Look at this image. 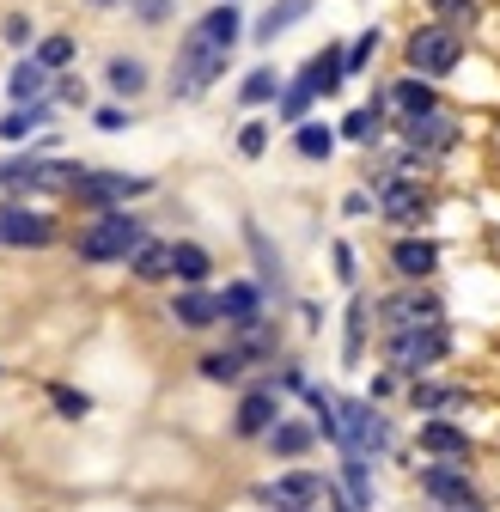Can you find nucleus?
I'll use <instances>...</instances> for the list:
<instances>
[{
    "mask_svg": "<svg viewBox=\"0 0 500 512\" xmlns=\"http://www.w3.org/2000/svg\"><path fill=\"white\" fill-rule=\"evenodd\" d=\"M43 92H49V68H43L37 55H31V61H19L13 80H7V98H13V104H37Z\"/></svg>",
    "mask_w": 500,
    "mask_h": 512,
    "instance_id": "obj_19",
    "label": "nucleus"
},
{
    "mask_svg": "<svg viewBox=\"0 0 500 512\" xmlns=\"http://www.w3.org/2000/svg\"><path fill=\"white\" fill-rule=\"evenodd\" d=\"M147 189H153V177H129V171H80L74 196H80L86 208H110V202H135V196H147Z\"/></svg>",
    "mask_w": 500,
    "mask_h": 512,
    "instance_id": "obj_6",
    "label": "nucleus"
},
{
    "mask_svg": "<svg viewBox=\"0 0 500 512\" xmlns=\"http://www.w3.org/2000/svg\"><path fill=\"white\" fill-rule=\"evenodd\" d=\"M311 98H318V92H311V80L299 74L293 86H281V98H275V104H281V116H287V122H305V110H311Z\"/></svg>",
    "mask_w": 500,
    "mask_h": 512,
    "instance_id": "obj_32",
    "label": "nucleus"
},
{
    "mask_svg": "<svg viewBox=\"0 0 500 512\" xmlns=\"http://www.w3.org/2000/svg\"><path fill=\"white\" fill-rule=\"evenodd\" d=\"M0 31H7V43H13V49H25V43H31V25H25V19H19V13H13V19H7V25H0Z\"/></svg>",
    "mask_w": 500,
    "mask_h": 512,
    "instance_id": "obj_43",
    "label": "nucleus"
},
{
    "mask_svg": "<svg viewBox=\"0 0 500 512\" xmlns=\"http://www.w3.org/2000/svg\"><path fill=\"white\" fill-rule=\"evenodd\" d=\"M391 263H397V275H403V281H427L433 269H440V244H427V238H403V244L391 250Z\"/></svg>",
    "mask_w": 500,
    "mask_h": 512,
    "instance_id": "obj_15",
    "label": "nucleus"
},
{
    "mask_svg": "<svg viewBox=\"0 0 500 512\" xmlns=\"http://www.w3.org/2000/svg\"><path fill=\"white\" fill-rule=\"evenodd\" d=\"M342 482H348V506L366 512V506H372V482H366V458H360V452L342 458Z\"/></svg>",
    "mask_w": 500,
    "mask_h": 512,
    "instance_id": "obj_28",
    "label": "nucleus"
},
{
    "mask_svg": "<svg viewBox=\"0 0 500 512\" xmlns=\"http://www.w3.org/2000/svg\"><path fill=\"white\" fill-rule=\"evenodd\" d=\"M244 37V25H238V13H232V0H220L214 13H202L196 25H190V43H202V49H220V55H232V43Z\"/></svg>",
    "mask_w": 500,
    "mask_h": 512,
    "instance_id": "obj_9",
    "label": "nucleus"
},
{
    "mask_svg": "<svg viewBox=\"0 0 500 512\" xmlns=\"http://www.w3.org/2000/svg\"><path fill=\"white\" fill-rule=\"evenodd\" d=\"M433 13H440V25H452V31H470L476 0H433Z\"/></svg>",
    "mask_w": 500,
    "mask_h": 512,
    "instance_id": "obj_35",
    "label": "nucleus"
},
{
    "mask_svg": "<svg viewBox=\"0 0 500 512\" xmlns=\"http://www.w3.org/2000/svg\"><path fill=\"white\" fill-rule=\"evenodd\" d=\"M324 476H311V470H293V476H281L275 482V506H311V500H324Z\"/></svg>",
    "mask_w": 500,
    "mask_h": 512,
    "instance_id": "obj_20",
    "label": "nucleus"
},
{
    "mask_svg": "<svg viewBox=\"0 0 500 512\" xmlns=\"http://www.w3.org/2000/svg\"><path fill=\"white\" fill-rule=\"evenodd\" d=\"M336 269H342V281H354V250L348 244H336Z\"/></svg>",
    "mask_w": 500,
    "mask_h": 512,
    "instance_id": "obj_44",
    "label": "nucleus"
},
{
    "mask_svg": "<svg viewBox=\"0 0 500 512\" xmlns=\"http://www.w3.org/2000/svg\"><path fill=\"white\" fill-rule=\"evenodd\" d=\"M336 445L372 458L391 445V427H385V415H372V403H336Z\"/></svg>",
    "mask_w": 500,
    "mask_h": 512,
    "instance_id": "obj_4",
    "label": "nucleus"
},
{
    "mask_svg": "<svg viewBox=\"0 0 500 512\" xmlns=\"http://www.w3.org/2000/svg\"><path fill=\"white\" fill-rule=\"evenodd\" d=\"M171 13V0H135V19H147V25H159Z\"/></svg>",
    "mask_w": 500,
    "mask_h": 512,
    "instance_id": "obj_42",
    "label": "nucleus"
},
{
    "mask_svg": "<svg viewBox=\"0 0 500 512\" xmlns=\"http://www.w3.org/2000/svg\"><path fill=\"white\" fill-rule=\"evenodd\" d=\"M385 348H391V366H397L403 378H421L433 360L446 354V324L433 317V324H415V330H391Z\"/></svg>",
    "mask_w": 500,
    "mask_h": 512,
    "instance_id": "obj_2",
    "label": "nucleus"
},
{
    "mask_svg": "<svg viewBox=\"0 0 500 512\" xmlns=\"http://www.w3.org/2000/svg\"><path fill=\"white\" fill-rule=\"evenodd\" d=\"M263 147H269V128H263V122H244V128H238V153H244V159H263Z\"/></svg>",
    "mask_w": 500,
    "mask_h": 512,
    "instance_id": "obj_40",
    "label": "nucleus"
},
{
    "mask_svg": "<svg viewBox=\"0 0 500 512\" xmlns=\"http://www.w3.org/2000/svg\"><path fill=\"white\" fill-rule=\"evenodd\" d=\"M129 269H135V281H165V275H171V244L141 238V244L129 250Z\"/></svg>",
    "mask_w": 500,
    "mask_h": 512,
    "instance_id": "obj_21",
    "label": "nucleus"
},
{
    "mask_svg": "<svg viewBox=\"0 0 500 512\" xmlns=\"http://www.w3.org/2000/svg\"><path fill=\"white\" fill-rule=\"evenodd\" d=\"M305 13H311V0H275V7H269V13L257 19V43L281 37V31H287V25H299Z\"/></svg>",
    "mask_w": 500,
    "mask_h": 512,
    "instance_id": "obj_25",
    "label": "nucleus"
},
{
    "mask_svg": "<svg viewBox=\"0 0 500 512\" xmlns=\"http://www.w3.org/2000/svg\"><path fill=\"white\" fill-rule=\"evenodd\" d=\"M372 49H379V31H360V43H354V49H342V68H348V74H360L366 61H372Z\"/></svg>",
    "mask_w": 500,
    "mask_h": 512,
    "instance_id": "obj_39",
    "label": "nucleus"
},
{
    "mask_svg": "<svg viewBox=\"0 0 500 512\" xmlns=\"http://www.w3.org/2000/svg\"><path fill=\"white\" fill-rule=\"evenodd\" d=\"M92 7H116V0H92Z\"/></svg>",
    "mask_w": 500,
    "mask_h": 512,
    "instance_id": "obj_46",
    "label": "nucleus"
},
{
    "mask_svg": "<svg viewBox=\"0 0 500 512\" xmlns=\"http://www.w3.org/2000/svg\"><path fill=\"white\" fill-rule=\"evenodd\" d=\"M238 98H244V104H275V98H281V74H275V68H257V74L238 86Z\"/></svg>",
    "mask_w": 500,
    "mask_h": 512,
    "instance_id": "obj_31",
    "label": "nucleus"
},
{
    "mask_svg": "<svg viewBox=\"0 0 500 512\" xmlns=\"http://www.w3.org/2000/svg\"><path fill=\"white\" fill-rule=\"evenodd\" d=\"M403 135H409V147L421 153H433V147H452V135H458V122L446 116V110H421V116H403Z\"/></svg>",
    "mask_w": 500,
    "mask_h": 512,
    "instance_id": "obj_11",
    "label": "nucleus"
},
{
    "mask_svg": "<svg viewBox=\"0 0 500 512\" xmlns=\"http://www.w3.org/2000/svg\"><path fill=\"white\" fill-rule=\"evenodd\" d=\"M43 116H49V104H43V98H37V104H13L7 116H0V141H25Z\"/></svg>",
    "mask_w": 500,
    "mask_h": 512,
    "instance_id": "obj_26",
    "label": "nucleus"
},
{
    "mask_svg": "<svg viewBox=\"0 0 500 512\" xmlns=\"http://www.w3.org/2000/svg\"><path fill=\"white\" fill-rule=\"evenodd\" d=\"M421 445H427L433 458H470V433L452 427V421H427L421 427Z\"/></svg>",
    "mask_w": 500,
    "mask_h": 512,
    "instance_id": "obj_18",
    "label": "nucleus"
},
{
    "mask_svg": "<svg viewBox=\"0 0 500 512\" xmlns=\"http://www.w3.org/2000/svg\"><path fill=\"white\" fill-rule=\"evenodd\" d=\"M360 342H366V299L354 293V299H348V342H342V354H348V366L360 360Z\"/></svg>",
    "mask_w": 500,
    "mask_h": 512,
    "instance_id": "obj_33",
    "label": "nucleus"
},
{
    "mask_svg": "<svg viewBox=\"0 0 500 512\" xmlns=\"http://www.w3.org/2000/svg\"><path fill=\"white\" fill-rule=\"evenodd\" d=\"M208 269H214V263H208V250H202V244H171V275H177V281L202 287Z\"/></svg>",
    "mask_w": 500,
    "mask_h": 512,
    "instance_id": "obj_24",
    "label": "nucleus"
},
{
    "mask_svg": "<svg viewBox=\"0 0 500 512\" xmlns=\"http://www.w3.org/2000/svg\"><path fill=\"white\" fill-rule=\"evenodd\" d=\"M0 244L7 250H43V244H55V220L37 214V208H19V202H0Z\"/></svg>",
    "mask_w": 500,
    "mask_h": 512,
    "instance_id": "obj_7",
    "label": "nucleus"
},
{
    "mask_svg": "<svg viewBox=\"0 0 500 512\" xmlns=\"http://www.w3.org/2000/svg\"><path fill=\"white\" fill-rule=\"evenodd\" d=\"M409 403H415V409H452V403H458V391H446V384H415Z\"/></svg>",
    "mask_w": 500,
    "mask_h": 512,
    "instance_id": "obj_38",
    "label": "nucleus"
},
{
    "mask_svg": "<svg viewBox=\"0 0 500 512\" xmlns=\"http://www.w3.org/2000/svg\"><path fill=\"white\" fill-rule=\"evenodd\" d=\"M269 445H275V458H299L305 445H311V427H299V421H275V427H269Z\"/></svg>",
    "mask_w": 500,
    "mask_h": 512,
    "instance_id": "obj_29",
    "label": "nucleus"
},
{
    "mask_svg": "<svg viewBox=\"0 0 500 512\" xmlns=\"http://www.w3.org/2000/svg\"><path fill=\"white\" fill-rule=\"evenodd\" d=\"M238 372H244V354H238V348H226V354H208V360H202V378H214V384H232Z\"/></svg>",
    "mask_w": 500,
    "mask_h": 512,
    "instance_id": "obj_34",
    "label": "nucleus"
},
{
    "mask_svg": "<svg viewBox=\"0 0 500 512\" xmlns=\"http://www.w3.org/2000/svg\"><path fill=\"white\" fill-rule=\"evenodd\" d=\"M305 80H311V92H342V80H348V68H342V49H324V55H311L305 61Z\"/></svg>",
    "mask_w": 500,
    "mask_h": 512,
    "instance_id": "obj_22",
    "label": "nucleus"
},
{
    "mask_svg": "<svg viewBox=\"0 0 500 512\" xmlns=\"http://www.w3.org/2000/svg\"><path fill=\"white\" fill-rule=\"evenodd\" d=\"M275 512H305V506H275Z\"/></svg>",
    "mask_w": 500,
    "mask_h": 512,
    "instance_id": "obj_45",
    "label": "nucleus"
},
{
    "mask_svg": "<svg viewBox=\"0 0 500 512\" xmlns=\"http://www.w3.org/2000/svg\"><path fill=\"white\" fill-rule=\"evenodd\" d=\"M379 208H385V220L415 226V220L427 214V196H421V183H409V177H385V183H379Z\"/></svg>",
    "mask_w": 500,
    "mask_h": 512,
    "instance_id": "obj_10",
    "label": "nucleus"
},
{
    "mask_svg": "<svg viewBox=\"0 0 500 512\" xmlns=\"http://www.w3.org/2000/svg\"><path fill=\"white\" fill-rule=\"evenodd\" d=\"M147 80H153V74H147L141 55H110V61H104V86H110L116 98H141Z\"/></svg>",
    "mask_w": 500,
    "mask_h": 512,
    "instance_id": "obj_13",
    "label": "nucleus"
},
{
    "mask_svg": "<svg viewBox=\"0 0 500 512\" xmlns=\"http://www.w3.org/2000/svg\"><path fill=\"white\" fill-rule=\"evenodd\" d=\"M147 238V226L129 214V208H110L98 214V226L80 238V263H129V250Z\"/></svg>",
    "mask_w": 500,
    "mask_h": 512,
    "instance_id": "obj_1",
    "label": "nucleus"
},
{
    "mask_svg": "<svg viewBox=\"0 0 500 512\" xmlns=\"http://www.w3.org/2000/svg\"><path fill=\"white\" fill-rule=\"evenodd\" d=\"M336 135H348V141H360V147H366V141H379V104H366V110H348Z\"/></svg>",
    "mask_w": 500,
    "mask_h": 512,
    "instance_id": "obj_30",
    "label": "nucleus"
},
{
    "mask_svg": "<svg viewBox=\"0 0 500 512\" xmlns=\"http://www.w3.org/2000/svg\"><path fill=\"white\" fill-rule=\"evenodd\" d=\"M433 317H440V299H427V293H397V299H385V336H391V330L433 324Z\"/></svg>",
    "mask_w": 500,
    "mask_h": 512,
    "instance_id": "obj_12",
    "label": "nucleus"
},
{
    "mask_svg": "<svg viewBox=\"0 0 500 512\" xmlns=\"http://www.w3.org/2000/svg\"><path fill=\"white\" fill-rule=\"evenodd\" d=\"M293 147H299V159H330L336 153V128L330 122H299L293 128Z\"/></svg>",
    "mask_w": 500,
    "mask_h": 512,
    "instance_id": "obj_23",
    "label": "nucleus"
},
{
    "mask_svg": "<svg viewBox=\"0 0 500 512\" xmlns=\"http://www.w3.org/2000/svg\"><path fill=\"white\" fill-rule=\"evenodd\" d=\"M275 421H281V403H275V391H250V397L238 403V421H232V427H238L244 439H263Z\"/></svg>",
    "mask_w": 500,
    "mask_h": 512,
    "instance_id": "obj_14",
    "label": "nucleus"
},
{
    "mask_svg": "<svg viewBox=\"0 0 500 512\" xmlns=\"http://www.w3.org/2000/svg\"><path fill=\"white\" fill-rule=\"evenodd\" d=\"M214 299H220V317H226L232 330H244V324H257V317H263V299H257V287H250V281H232Z\"/></svg>",
    "mask_w": 500,
    "mask_h": 512,
    "instance_id": "obj_16",
    "label": "nucleus"
},
{
    "mask_svg": "<svg viewBox=\"0 0 500 512\" xmlns=\"http://www.w3.org/2000/svg\"><path fill=\"white\" fill-rule=\"evenodd\" d=\"M458 61H464V37H458L452 25H421V31L409 37V68H415L421 80L452 74Z\"/></svg>",
    "mask_w": 500,
    "mask_h": 512,
    "instance_id": "obj_3",
    "label": "nucleus"
},
{
    "mask_svg": "<svg viewBox=\"0 0 500 512\" xmlns=\"http://www.w3.org/2000/svg\"><path fill=\"white\" fill-rule=\"evenodd\" d=\"M171 317H177L183 330H208V324H220V299H214V293H202V287H190V293H177Z\"/></svg>",
    "mask_w": 500,
    "mask_h": 512,
    "instance_id": "obj_17",
    "label": "nucleus"
},
{
    "mask_svg": "<svg viewBox=\"0 0 500 512\" xmlns=\"http://www.w3.org/2000/svg\"><path fill=\"white\" fill-rule=\"evenodd\" d=\"M37 61H43V68H68V61H74V37H43V49H37Z\"/></svg>",
    "mask_w": 500,
    "mask_h": 512,
    "instance_id": "obj_37",
    "label": "nucleus"
},
{
    "mask_svg": "<svg viewBox=\"0 0 500 512\" xmlns=\"http://www.w3.org/2000/svg\"><path fill=\"white\" fill-rule=\"evenodd\" d=\"M385 104H397L403 116H421V110H433V86H421V80H397V86L385 92Z\"/></svg>",
    "mask_w": 500,
    "mask_h": 512,
    "instance_id": "obj_27",
    "label": "nucleus"
},
{
    "mask_svg": "<svg viewBox=\"0 0 500 512\" xmlns=\"http://www.w3.org/2000/svg\"><path fill=\"white\" fill-rule=\"evenodd\" d=\"M226 61H232V55L202 49V43L183 37V49H177V61H171V98H202V86L226 74Z\"/></svg>",
    "mask_w": 500,
    "mask_h": 512,
    "instance_id": "obj_5",
    "label": "nucleus"
},
{
    "mask_svg": "<svg viewBox=\"0 0 500 512\" xmlns=\"http://www.w3.org/2000/svg\"><path fill=\"white\" fill-rule=\"evenodd\" d=\"M244 238H250V250H257V263H263V281H275V287H281V256L269 250V238H263L257 226H244Z\"/></svg>",
    "mask_w": 500,
    "mask_h": 512,
    "instance_id": "obj_36",
    "label": "nucleus"
},
{
    "mask_svg": "<svg viewBox=\"0 0 500 512\" xmlns=\"http://www.w3.org/2000/svg\"><path fill=\"white\" fill-rule=\"evenodd\" d=\"M49 397H55V409H61V415H68V421H80V415L92 409V403H86L80 391H68V384H55V391H49Z\"/></svg>",
    "mask_w": 500,
    "mask_h": 512,
    "instance_id": "obj_41",
    "label": "nucleus"
},
{
    "mask_svg": "<svg viewBox=\"0 0 500 512\" xmlns=\"http://www.w3.org/2000/svg\"><path fill=\"white\" fill-rule=\"evenodd\" d=\"M421 488H427V500L440 506V512H476L470 476H464L458 464H433V470H421Z\"/></svg>",
    "mask_w": 500,
    "mask_h": 512,
    "instance_id": "obj_8",
    "label": "nucleus"
}]
</instances>
